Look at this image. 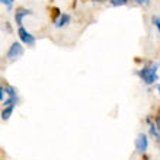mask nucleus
<instances>
[{
  "label": "nucleus",
  "mask_w": 160,
  "mask_h": 160,
  "mask_svg": "<svg viewBox=\"0 0 160 160\" xmlns=\"http://www.w3.org/2000/svg\"><path fill=\"white\" fill-rule=\"evenodd\" d=\"M141 80H143L146 84H153L156 83V80H159V76H157V67L153 66V67H144L141 68L140 72H137Z\"/></svg>",
  "instance_id": "f257e3e1"
},
{
  "label": "nucleus",
  "mask_w": 160,
  "mask_h": 160,
  "mask_svg": "<svg viewBox=\"0 0 160 160\" xmlns=\"http://www.w3.org/2000/svg\"><path fill=\"white\" fill-rule=\"evenodd\" d=\"M22 54H23V47H22V44L21 42H13L8 51V60L9 61H16Z\"/></svg>",
  "instance_id": "f03ea898"
},
{
  "label": "nucleus",
  "mask_w": 160,
  "mask_h": 160,
  "mask_svg": "<svg viewBox=\"0 0 160 160\" xmlns=\"http://www.w3.org/2000/svg\"><path fill=\"white\" fill-rule=\"evenodd\" d=\"M18 35H19V38H21V42H23L25 45L32 47L35 44V41H37L34 35L29 34V32H28L23 26H19V29H18Z\"/></svg>",
  "instance_id": "7ed1b4c3"
},
{
  "label": "nucleus",
  "mask_w": 160,
  "mask_h": 160,
  "mask_svg": "<svg viewBox=\"0 0 160 160\" xmlns=\"http://www.w3.org/2000/svg\"><path fill=\"white\" fill-rule=\"evenodd\" d=\"M147 147H148L147 135H146V134H140L138 137H137V140H135V150L143 154V153H146Z\"/></svg>",
  "instance_id": "20e7f679"
},
{
  "label": "nucleus",
  "mask_w": 160,
  "mask_h": 160,
  "mask_svg": "<svg viewBox=\"0 0 160 160\" xmlns=\"http://www.w3.org/2000/svg\"><path fill=\"white\" fill-rule=\"evenodd\" d=\"M29 15H32V10H29V9H22V8H19L16 10V13H15V21H16V23L19 26H22V21H23V18H25V16H29Z\"/></svg>",
  "instance_id": "39448f33"
},
{
  "label": "nucleus",
  "mask_w": 160,
  "mask_h": 160,
  "mask_svg": "<svg viewBox=\"0 0 160 160\" xmlns=\"http://www.w3.org/2000/svg\"><path fill=\"white\" fill-rule=\"evenodd\" d=\"M70 21H72V16H70L68 13H61V16L55 21L54 25L57 26V28H63V26L68 25V23H70Z\"/></svg>",
  "instance_id": "423d86ee"
},
{
  "label": "nucleus",
  "mask_w": 160,
  "mask_h": 160,
  "mask_svg": "<svg viewBox=\"0 0 160 160\" xmlns=\"http://www.w3.org/2000/svg\"><path fill=\"white\" fill-rule=\"evenodd\" d=\"M13 109H15V106L13 105H9V106H4L3 111H2V119L3 121H8L13 114Z\"/></svg>",
  "instance_id": "0eeeda50"
},
{
  "label": "nucleus",
  "mask_w": 160,
  "mask_h": 160,
  "mask_svg": "<svg viewBox=\"0 0 160 160\" xmlns=\"http://www.w3.org/2000/svg\"><path fill=\"white\" fill-rule=\"evenodd\" d=\"M50 16H51V21L55 22L60 16H61V12H60V9H58V8H51V9H50Z\"/></svg>",
  "instance_id": "6e6552de"
},
{
  "label": "nucleus",
  "mask_w": 160,
  "mask_h": 160,
  "mask_svg": "<svg viewBox=\"0 0 160 160\" xmlns=\"http://www.w3.org/2000/svg\"><path fill=\"white\" fill-rule=\"evenodd\" d=\"M4 93H8L9 98H16L18 99V92L13 86H6V88H4Z\"/></svg>",
  "instance_id": "1a4fd4ad"
},
{
  "label": "nucleus",
  "mask_w": 160,
  "mask_h": 160,
  "mask_svg": "<svg viewBox=\"0 0 160 160\" xmlns=\"http://www.w3.org/2000/svg\"><path fill=\"white\" fill-rule=\"evenodd\" d=\"M111 4L115 6V8H119V6H124V4L128 3V0H109Z\"/></svg>",
  "instance_id": "9d476101"
},
{
  "label": "nucleus",
  "mask_w": 160,
  "mask_h": 160,
  "mask_svg": "<svg viewBox=\"0 0 160 160\" xmlns=\"http://www.w3.org/2000/svg\"><path fill=\"white\" fill-rule=\"evenodd\" d=\"M18 101H19V99H16V98H9V99H6V101L3 102V105L4 106H9V105H16L18 103Z\"/></svg>",
  "instance_id": "9b49d317"
},
{
  "label": "nucleus",
  "mask_w": 160,
  "mask_h": 160,
  "mask_svg": "<svg viewBox=\"0 0 160 160\" xmlns=\"http://www.w3.org/2000/svg\"><path fill=\"white\" fill-rule=\"evenodd\" d=\"M152 21H153V25L156 26L157 29H159V32H160V18L159 16H153Z\"/></svg>",
  "instance_id": "f8f14e48"
},
{
  "label": "nucleus",
  "mask_w": 160,
  "mask_h": 160,
  "mask_svg": "<svg viewBox=\"0 0 160 160\" xmlns=\"http://www.w3.org/2000/svg\"><path fill=\"white\" fill-rule=\"evenodd\" d=\"M4 99V88L0 84V101H3Z\"/></svg>",
  "instance_id": "ddd939ff"
},
{
  "label": "nucleus",
  "mask_w": 160,
  "mask_h": 160,
  "mask_svg": "<svg viewBox=\"0 0 160 160\" xmlns=\"http://www.w3.org/2000/svg\"><path fill=\"white\" fill-rule=\"evenodd\" d=\"M137 4H148L150 3V0H134Z\"/></svg>",
  "instance_id": "4468645a"
},
{
  "label": "nucleus",
  "mask_w": 160,
  "mask_h": 160,
  "mask_svg": "<svg viewBox=\"0 0 160 160\" xmlns=\"http://www.w3.org/2000/svg\"><path fill=\"white\" fill-rule=\"evenodd\" d=\"M143 160H148V156H143Z\"/></svg>",
  "instance_id": "2eb2a0df"
},
{
  "label": "nucleus",
  "mask_w": 160,
  "mask_h": 160,
  "mask_svg": "<svg viewBox=\"0 0 160 160\" xmlns=\"http://www.w3.org/2000/svg\"><path fill=\"white\" fill-rule=\"evenodd\" d=\"M157 90H159V93H160V84H159V86H157Z\"/></svg>",
  "instance_id": "dca6fc26"
},
{
  "label": "nucleus",
  "mask_w": 160,
  "mask_h": 160,
  "mask_svg": "<svg viewBox=\"0 0 160 160\" xmlns=\"http://www.w3.org/2000/svg\"><path fill=\"white\" fill-rule=\"evenodd\" d=\"M9 2H10V3H13V2H15V0H9Z\"/></svg>",
  "instance_id": "f3484780"
},
{
  "label": "nucleus",
  "mask_w": 160,
  "mask_h": 160,
  "mask_svg": "<svg viewBox=\"0 0 160 160\" xmlns=\"http://www.w3.org/2000/svg\"><path fill=\"white\" fill-rule=\"evenodd\" d=\"M92 2H101V0H92Z\"/></svg>",
  "instance_id": "a211bd4d"
}]
</instances>
